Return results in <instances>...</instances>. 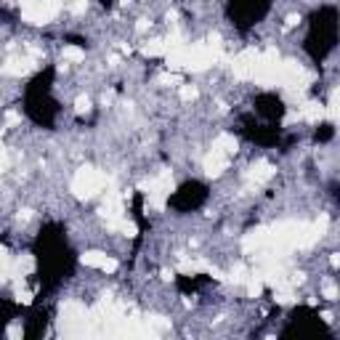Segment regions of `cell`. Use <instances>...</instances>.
Returning <instances> with one entry per match:
<instances>
[{
	"label": "cell",
	"mask_w": 340,
	"mask_h": 340,
	"mask_svg": "<svg viewBox=\"0 0 340 340\" xmlns=\"http://www.w3.org/2000/svg\"><path fill=\"white\" fill-rule=\"evenodd\" d=\"M93 319L90 311H85V306L80 303H64L61 306V335L64 337H85L93 332Z\"/></svg>",
	"instance_id": "6da1fadb"
},
{
	"label": "cell",
	"mask_w": 340,
	"mask_h": 340,
	"mask_svg": "<svg viewBox=\"0 0 340 340\" xmlns=\"http://www.w3.org/2000/svg\"><path fill=\"white\" fill-rule=\"evenodd\" d=\"M104 186H106V176L101 173V170L90 167V165H83V167L74 173V178H72V194H74L77 199H90V197H96Z\"/></svg>",
	"instance_id": "7a4b0ae2"
},
{
	"label": "cell",
	"mask_w": 340,
	"mask_h": 340,
	"mask_svg": "<svg viewBox=\"0 0 340 340\" xmlns=\"http://www.w3.org/2000/svg\"><path fill=\"white\" fill-rule=\"evenodd\" d=\"M138 189L146 192V197H149V207L162 210V207H165V199L170 197V192H173V176H170V170H160L157 176L149 178V181H144Z\"/></svg>",
	"instance_id": "3957f363"
},
{
	"label": "cell",
	"mask_w": 340,
	"mask_h": 340,
	"mask_svg": "<svg viewBox=\"0 0 340 340\" xmlns=\"http://www.w3.org/2000/svg\"><path fill=\"white\" fill-rule=\"evenodd\" d=\"M250 77L258 85H276L279 83V56H276L274 48H269L263 56L258 53V61H255Z\"/></svg>",
	"instance_id": "277c9868"
},
{
	"label": "cell",
	"mask_w": 340,
	"mask_h": 340,
	"mask_svg": "<svg viewBox=\"0 0 340 340\" xmlns=\"http://www.w3.org/2000/svg\"><path fill=\"white\" fill-rule=\"evenodd\" d=\"M59 8H61L59 0H29V3L22 8V16L29 24H48L59 13Z\"/></svg>",
	"instance_id": "5b68a950"
},
{
	"label": "cell",
	"mask_w": 340,
	"mask_h": 340,
	"mask_svg": "<svg viewBox=\"0 0 340 340\" xmlns=\"http://www.w3.org/2000/svg\"><path fill=\"white\" fill-rule=\"evenodd\" d=\"M215 61V56L207 51V45H186V56H183V69H189V72H202L207 69L210 64Z\"/></svg>",
	"instance_id": "8992f818"
},
{
	"label": "cell",
	"mask_w": 340,
	"mask_h": 340,
	"mask_svg": "<svg viewBox=\"0 0 340 340\" xmlns=\"http://www.w3.org/2000/svg\"><path fill=\"white\" fill-rule=\"evenodd\" d=\"M101 218L106 221V226L109 229H117V223L125 218V205H122V197L117 192H109L106 194V202L101 205Z\"/></svg>",
	"instance_id": "52a82bcc"
},
{
	"label": "cell",
	"mask_w": 340,
	"mask_h": 340,
	"mask_svg": "<svg viewBox=\"0 0 340 340\" xmlns=\"http://www.w3.org/2000/svg\"><path fill=\"white\" fill-rule=\"evenodd\" d=\"M279 83L287 88H303L308 83V74L295 61H285V64H279Z\"/></svg>",
	"instance_id": "ba28073f"
},
{
	"label": "cell",
	"mask_w": 340,
	"mask_h": 340,
	"mask_svg": "<svg viewBox=\"0 0 340 340\" xmlns=\"http://www.w3.org/2000/svg\"><path fill=\"white\" fill-rule=\"evenodd\" d=\"M255 61H258V51H255V48H244L239 56H234V61H231V69H234V74H237V77L247 80V77L253 74Z\"/></svg>",
	"instance_id": "9c48e42d"
},
{
	"label": "cell",
	"mask_w": 340,
	"mask_h": 340,
	"mask_svg": "<svg viewBox=\"0 0 340 340\" xmlns=\"http://www.w3.org/2000/svg\"><path fill=\"white\" fill-rule=\"evenodd\" d=\"M269 244H271V231L269 229H253L250 234H244L242 250L244 253H258V250H266Z\"/></svg>",
	"instance_id": "30bf717a"
},
{
	"label": "cell",
	"mask_w": 340,
	"mask_h": 340,
	"mask_svg": "<svg viewBox=\"0 0 340 340\" xmlns=\"http://www.w3.org/2000/svg\"><path fill=\"white\" fill-rule=\"evenodd\" d=\"M83 260V266H90V269H99V271H106V274H115L117 271V260L109 258V255H104L99 250H90L85 255H80Z\"/></svg>",
	"instance_id": "8fae6325"
},
{
	"label": "cell",
	"mask_w": 340,
	"mask_h": 340,
	"mask_svg": "<svg viewBox=\"0 0 340 340\" xmlns=\"http://www.w3.org/2000/svg\"><path fill=\"white\" fill-rule=\"evenodd\" d=\"M202 167H205V173H207L210 178H218L223 170L229 167V154H223V152H218V149H213L207 157H205Z\"/></svg>",
	"instance_id": "7c38bea8"
},
{
	"label": "cell",
	"mask_w": 340,
	"mask_h": 340,
	"mask_svg": "<svg viewBox=\"0 0 340 340\" xmlns=\"http://www.w3.org/2000/svg\"><path fill=\"white\" fill-rule=\"evenodd\" d=\"M29 69H32V61H29V59H8L6 64L0 67V72L8 74V77H22Z\"/></svg>",
	"instance_id": "4fadbf2b"
},
{
	"label": "cell",
	"mask_w": 340,
	"mask_h": 340,
	"mask_svg": "<svg viewBox=\"0 0 340 340\" xmlns=\"http://www.w3.org/2000/svg\"><path fill=\"white\" fill-rule=\"evenodd\" d=\"M271 176H274V165L266 162V160L263 162H255L250 170H247V178H250L253 183H266Z\"/></svg>",
	"instance_id": "5bb4252c"
},
{
	"label": "cell",
	"mask_w": 340,
	"mask_h": 340,
	"mask_svg": "<svg viewBox=\"0 0 340 340\" xmlns=\"http://www.w3.org/2000/svg\"><path fill=\"white\" fill-rule=\"evenodd\" d=\"M32 271H35V258L29 253H24V255H19L16 260H13V274H16V276H27Z\"/></svg>",
	"instance_id": "9a60e30c"
},
{
	"label": "cell",
	"mask_w": 340,
	"mask_h": 340,
	"mask_svg": "<svg viewBox=\"0 0 340 340\" xmlns=\"http://www.w3.org/2000/svg\"><path fill=\"white\" fill-rule=\"evenodd\" d=\"M11 274H13V260H11L6 247L0 244V285H3L6 279H11Z\"/></svg>",
	"instance_id": "2e32d148"
},
{
	"label": "cell",
	"mask_w": 340,
	"mask_h": 340,
	"mask_svg": "<svg viewBox=\"0 0 340 340\" xmlns=\"http://www.w3.org/2000/svg\"><path fill=\"white\" fill-rule=\"evenodd\" d=\"M213 149H218V152H223V154H234V152H237V138L229 136V133H221L218 138H215Z\"/></svg>",
	"instance_id": "e0dca14e"
},
{
	"label": "cell",
	"mask_w": 340,
	"mask_h": 340,
	"mask_svg": "<svg viewBox=\"0 0 340 340\" xmlns=\"http://www.w3.org/2000/svg\"><path fill=\"white\" fill-rule=\"evenodd\" d=\"M322 115H324V109L316 104V101H308L303 109H300V120H308V122H316V120H322Z\"/></svg>",
	"instance_id": "ac0fdd59"
},
{
	"label": "cell",
	"mask_w": 340,
	"mask_h": 340,
	"mask_svg": "<svg viewBox=\"0 0 340 340\" xmlns=\"http://www.w3.org/2000/svg\"><path fill=\"white\" fill-rule=\"evenodd\" d=\"M141 53L144 56H165L167 53V43L165 40H152V43H146L141 48Z\"/></svg>",
	"instance_id": "d6986e66"
},
{
	"label": "cell",
	"mask_w": 340,
	"mask_h": 340,
	"mask_svg": "<svg viewBox=\"0 0 340 340\" xmlns=\"http://www.w3.org/2000/svg\"><path fill=\"white\" fill-rule=\"evenodd\" d=\"M327 226H330V218H327V215H319V221L311 226V239H314V242L322 239L324 231H327Z\"/></svg>",
	"instance_id": "ffe728a7"
},
{
	"label": "cell",
	"mask_w": 340,
	"mask_h": 340,
	"mask_svg": "<svg viewBox=\"0 0 340 340\" xmlns=\"http://www.w3.org/2000/svg\"><path fill=\"white\" fill-rule=\"evenodd\" d=\"M64 59L67 61H83L85 59V51L77 48V45H67V48H64Z\"/></svg>",
	"instance_id": "44dd1931"
},
{
	"label": "cell",
	"mask_w": 340,
	"mask_h": 340,
	"mask_svg": "<svg viewBox=\"0 0 340 340\" xmlns=\"http://www.w3.org/2000/svg\"><path fill=\"white\" fill-rule=\"evenodd\" d=\"M117 231H122L125 237H136V234H138V226H136L133 221H128V218H122V221L117 223Z\"/></svg>",
	"instance_id": "7402d4cb"
},
{
	"label": "cell",
	"mask_w": 340,
	"mask_h": 340,
	"mask_svg": "<svg viewBox=\"0 0 340 340\" xmlns=\"http://www.w3.org/2000/svg\"><path fill=\"white\" fill-rule=\"evenodd\" d=\"M74 112L77 115H88L90 112V99L88 96H77L74 99Z\"/></svg>",
	"instance_id": "603a6c76"
},
{
	"label": "cell",
	"mask_w": 340,
	"mask_h": 340,
	"mask_svg": "<svg viewBox=\"0 0 340 340\" xmlns=\"http://www.w3.org/2000/svg\"><path fill=\"white\" fill-rule=\"evenodd\" d=\"M181 99H183V101H194V99H197V88L181 83Z\"/></svg>",
	"instance_id": "cb8c5ba5"
},
{
	"label": "cell",
	"mask_w": 340,
	"mask_h": 340,
	"mask_svg": "<svg viewBox=\"0 0 340 340\" xmlns=\"http://www.w3.org/2000/svg\"><path fill=\"white\" fill-rule=\"evenodd\" d=\"M160 83H165V85H181L183 80H181V74L170 72V74H160Z\"/></svg>",
	"instance_id": "d4e9b609"
},
{
	"label": "cell",
	"mask_w": 340,
	"mask_h": 340,
	"mask_svg": "<svg viewBox=\"0 0 340 340\" xmlns=\"http://www.w3.org/2000/svg\"><path fill=\"white\" fill-rule=\"evenodd\" d=\"M260 290H263V285H260L258 279H250V282H247V295H250V298H258Z\"/></svg>",
	"instance_id": "484cf974"
},
{
	"label": "cell",
	"mask_w": 340,
	"mask_h": 340,
	"mask_svg": "<svg viewBox=\"0 0 340 340\" xmlns=\"http://www.w3.org/2000/svg\"><path fill=\"white\" fill-rule=\"evenodd\" d=\"M327 115H330V117H337V90H332V96H330V106H327Z\"/></svg>",
	"instance_id": "4316f807"
},
{
	"label": "cell",
	"mask_w": 340,
	"mask_h": 340,
	"mask_svg": "<svg viewBox=\"0 0 340 340\" xmlns=\"http://www.w3.org/2000/svg\"><path fill=\"white\" fill-rule=\"evenodd\" d=\"M16 300L29 306V303H32V292H29V290H16Z\"/></svg>",
	"instance_id": "83f0119b"
},
{
	"label": "cell",
	"mask_w": 340,
	"mask_h": 340,
	"mask_svg": "<svg viewBox=\"0 0 340 340\" xmlns=\"http://www.w3.org/2000/svg\"><path fill=\"white\" fill-rule=\"evenodd\" d=\"M8 152L3 149V144H0V173H6V170H8Z\"/></svg>",
	"instance_id": "f1b7e54d"
},
{
	"label": "cell",
	"mask_w": 340,
	"mask_h": 340,
	"mask_svg": "<svg viewBox=\"0 0 340 340\" xmlns=\"http://www.w3.org/2000/svg\"><path fill=\"white\" fill-rule=\"evenodd\" d=\"M324 298H327V300H335V298H337V287H335L332 282L324 285Z\"/></svg>",
	"instance_id": "f546056e"
},
{
	"label": "cell",
	"mask_w": 340,
	"mask_h": 340,
	"mask_svg": "<svg viewBox=\"0 0 340 340\" xmlns=\"http://www.w3.org/2000/svg\"><path fill=\"white\" fill-rule=\"evenodd\" d=\"M231 279H234V282H244V279H247V269H244V266H237L234 274H231Z\"/></svg>",
	"instance_id": "4dcf8cb0"
},
{
	"label": "cell",
	"mask_w": 340,
	"mask_h": 340,
	"mask_svg": "<svg viewBox=\"0 0 340 340\" xmlns=\"http://www.w3.org/2000/svg\"><path fill=\"white\" fill-rule=\"evenodd\" d=\"M85 11V0H77V3H72V13H83Z\"/></svg>",
	"instance_id": "1f68e13d"
},
{
	"label": "cell",
	"mask_w": 340,
	"mask_h": 340,
	"mask_svg": "<svg viewBox=\"0 0 340 340\" xmlns=\"http://www.w3.org/2000/svg\"><path fill=\"white\" fill-rule=\"evenodd\" d=\"M149 29V22L146 19H138V24H136V32H146Z\"/></svg>",
	"instance_id": "d6a6232c"
},
{
	"label": "cell",
	"mask_w": 340,
	"mask_h": 340,
	"mask_svg": "<svg viewBox=\"0 0 340 340\" xmlns=\"http://www.w3.org/2000/svg\"><path fill=\"white\" fill-rule=\"evenodd\" d=\"M6 122H8V125H16V122H19V115H16V112H8V115H6Z\"/></svg>",
	"instance_id": "836d02e7"
},
{
	"label": "cell",
	"mask_w": 340,
	"mask_h": 340,
	"mask_svg": "<svg viewBox=\"0 0 340 340\" xmlns=\"http://www.w3.org/2000/svg\"><path fill=\"white\" fill-rule=\"evenodd\" d=\"M298 22H300V19H298V16H295V13H292V16H287V27H295V24H298Z\"/></svg>",
	"instance_id": "e575fe53"
},
{
	"label": "cell",
	"mask_w": 340,
	"mask_h": 340,
	"mask_svg": "<svg viewBox=\"0 0 340 340\" xmlns=\"http://www.w3.org/2000/svg\"><path fill=\"white\" fill-rule=\"evenodd\" d=\"M29 215H32V210H22L19 213V221H29Z\"/></svg>",
	"instance_id": "d590c367"
},
{
	"label": "cell",
	"mask_w": 340,
	"mask_h": 340,
	"mask_svg": "<svg viewBox=\"0 0 340 340\" xmlns=\"http://www.w3.org/2000/svg\"><path fill=\"white\" fill-rule=\"evenodd\" d=\"M109 64H112V67H117V64H120V56H117V53H112V56H109Z\"/></svg>",
	"instance_id": "8d00e7d4"
},
{
	"label": "cell",
	"mask_w": 340,
	"mask_h": 340,
	"mask_svg": "<svg viewBox=\"0 0 340 340\" xmlns=\"http://www.w3.org/2000/svg\"><path fill=\"white\" fill-rule=\"evenodd\" d=\"M330 266H332V269H337V266H340V258H337V255H332V258H330Z\"/></svg>",
	"instance_id": "74e56055"
},
{
	"label": "cell",
	"mask_w": 340,
	"mask_h": 340,
	"mask_svg": "<svg viewBox=\"0 0 340 340\" xmlns=\"http://www.w3.org/2000/svg\"><path fill=\"white\" fill-rule=\"evenodd\" d=\"M27 3H29V0H19V6H22V8H24V6H27Z\"/></svg>",
	"instance_id": "f35d334b"
},
{
	"label": "cell",
	"mask_w": 340,
	"mask_h": 340,
	"mask_svg": "<svg viewBox=\"0 0 340 340\" xmlns=\"http://www.w3.org/2000/svg\"><path fill=\"white\" fill-rule=\"evenodd\" d=\"M117 3H120V6H128V0H117Z\"/></svg>",
	"instance_id": "ab89813d"
}]
</instances>
